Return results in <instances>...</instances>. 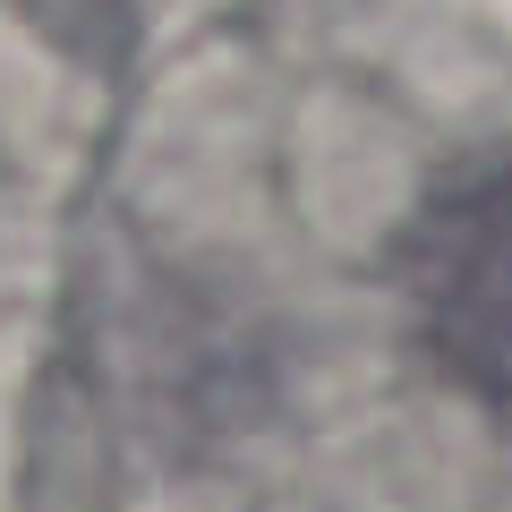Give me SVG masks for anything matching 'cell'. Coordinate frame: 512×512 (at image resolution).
Masks as SVG:
<instances>
[{"label":"cell","instance_id":"obj_1","mask_svg":"<svg viewBox=\"0 0 512 512\" xmlns=\"http://www.w3.org/2000/svg\"><path fill=\"white\" fill-rule=\"evenodd\" d=\"M402 274L444 376L512 410V146L427 197Z\"/></svg>","mask_w":512,"mask_h":512}]
</instances>
